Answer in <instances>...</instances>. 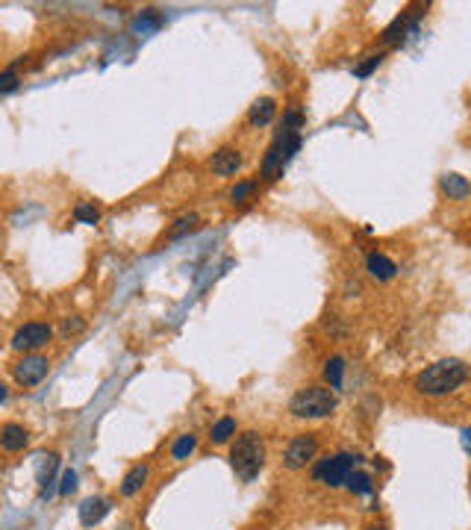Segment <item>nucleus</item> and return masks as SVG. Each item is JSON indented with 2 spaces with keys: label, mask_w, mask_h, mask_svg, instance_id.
<instances>
[{
  "label": "nucleus",
  "mask_w": 471,
  "mask_h": 530,
  "mask_svg": "<svg viewBox=\"0 0 471 530\" xmlns=\"http://www.w3.org/2000/svg\"><path fill=\"white\" fill-rule=\"evenodd\" d=\"M465 380H468V366L457 357H448V360H439V362H433V366H427L419 377H415V392L427 395V398H439V395H451Z\"/></svg>",
  "instance_id": "f257e3e1"
},
{
  "label": "nucleus",
  "mask_w": 471,
  "mask_h": 530,
  "mask_svg": "<svg viewBox=\"0 0 471 530\" xmlns=\"http://www.w3.org/2000/svg\"><path fill=\"white\" fill-rule=\"evenodd\" d=\"M230 466L239 474V480L245 483H250L262 471V466H265V442H262L257 430H245V433L236 436V442L230 445Z\"/></svg>",
  "instance_id": "f03ea898"
},
{
  "label": "nucleus",
  "mask_w": 471,
  "mask_h": 530,
  "mask_svg": "<svg viewBox=\"0 0 471 530\" xmlns=\"http://www.w3.org/2000/svg\"><path fill=\"white\" fill-rule=\"evenodd\" d=\"M339 406V398L333 389H324V386H306L298 395L292 398L289 410L298 418H327L333 415V410Z\"/></svg>",
  "instance_id": "7ed1b4c3"
},
{
  "label": "nucleus",
  "mask_w": 471,
  "mask_h": 530,
  "mask_svg": "<svg viewBox=\"0 0 471 530\" xmlns=\"http://www.w3.org/2000/svg\"><path fill=\"white\" fill-rule=\"evenodd\" d=\"M357 454H348V451H342V454H333V457H321L319 462H315V469H312V478L324 483V486H330V489H336V486H345L348 480V474L357 469Z\"/></svg>",
  "instance_id": "20e7f679"
},
{
  "label": "nucleus",
  "mask_w": 471,
  "mask_h": 530,
  "mask_svg": "<svg viewBox=\"0 0 471 530\" xmlns=\"http://www.w3.org/2000/svg\"><path fill=\"white\" fill-rule=\"evenodd\" d=\"M315 454H319V436L315 433H298L289 445H286V469L292 471H298V469H306V462L315 460Z\"/></svg>",
  "instance_id": "39448f33"
},
{
  "label": "nucleus",
  "mask_w": 471,
  "mask_h": 530,
  "mask_svg": "<svg viewBox=\"0 0 471 530\" xmlns=\"http://www.w3.org/2000/svg\"><path fill=\"white\" fill-rule=\"evenodd\" d=\"M48 371H50V362H48V357H41V353H24V360H18L15 369H12L15 380H18L21 386H36V383H41V380L48 377Z\"/></svg>",
  "instance_id": "423d86ee"
},
{
  "label": "nucleus",
  "mask_w": 471,
  "mask_h": 530,
  "mask_svg": "<svg viewBox=\"0 0 471 530\" xmlns=\"http://www.w3.org/2000/svg\"><path fill=\"white\" fill-rule=\"evenodd\" d=\"M50 336H53L50 324L30 322V324H24V327H21L18 333L12 336V348H15V351H27V353H32V351L45 348L48 342H50Z\"/></svg>",
  "instance_id": "0eeeda50"
},
{
  "label": "nucleus",
  "mask_w": 471,
  "mask_h": 530,
  "mask_svg": "<svg viewBox=\"0 0 471 530\" xmlns=\"http://www.w3.org/2000/svg\"><path fill=\"white\" fill-rule=\"evenodd\" d=\"M210 168H212V174H218V177H233L239 168H242V150H239V148H221V150H215L212 159H210Z\"/></svg>",
  "instance_id": "6e6552de"
},
{
  "label": "nucleus",
  "mask_w": 471,
  "mask_h": 530,
  "mask_svg": "<svg viewBox=\"0 0 471 530\" xmlns=\"http://www.w3.org/2000/svg\"><path fill=\"white\" fill-rule=\"evenodd\" d=\"M27 442H30V433H27L24 424L9 422V424L0 427V448L9 451V454H18V451H24Z\"/></svg>",
  "instance_id": "1a4fd4ad"
},
{
  "label": "nucleus",
  "mask_w": 471,
  "mask_h": 530,
  "mask_svg": "<svg viewBox=\"0 0 471 530\" xmlns=\"http://www.w3.org/2000/svg\"><path fill=\"white\" fill-rule=\"evenodd\" d=\"M365 268H368V274H371L374 280H392V277L398 274V265L392 262L386 253H380V251H371V253H368Z\"/></svg>",
  "instance_id": "9d476101"
},
{
  "label": "nucleus",
  "mask_w": 471,
  "mask_h": 530,
  "mask_svg": "<svg viewBox=\"0 0 471 530\" xmlns=\"http://www.w3.org/2000/svg\"><path fill=\"white\" fill-rule=\"evenodd\" d=\"M106 513H109V501L106 498H86L80 504V522H83V527L101 524L106 518Z\"/></svg>",
  "instance_id": "9b49d317"
},
{
  "label": "nucleus",
  "mask_w": 471,
  "mask_h": 530,
  "mask_svg": "<svg viewBox=\"0 0 471 530\" xmlns=\"http://www.w3.org/2000/svg\"><path fill=\"white\" fill-rule=\"evenodd\" d=\"M148 474H150L148 462H139V466H133L124 474V480H121V495L124 498H133L136 492H141V486L148 483Z\"/></svg>",
  "instance_id": "f8f14e48"
},
{
  "label": "nucleus",
  "mask_w": 471,
  "mask_h": 530,
  "mask_svg": "<svg viewBox=\"0 0 471 530\" xmlns=\"http://www.w3.org/2000/svg\"><path fill=\"white\" fill-rule=\"evenodd\" d=\"M439 186H442V192L451 197V201H465L468 192H471V186H468V180L463 174H442Z\"/></svg>",
  "instance_id": "ddd939ff"
},
{
  "label": "nucleus",
  "mask_w": 471,
  "mask_h": 530,
  "mask_svg": "<svg viewBox=\"0 0 471 530\" xmlns=\"http://www.w3.org/2000/svg\"><path fill=\"white\" fill-rule=\"evenodd\" d=\"M274 112H277V101H274V97H259V101L250 106L248 121H250L254 127H265L268 121L274 118Z\"/></svg>",
  "instance_id": "4468645a"
},
{
  "label": "nucleus",
  "mask_w": 471,
  "mask_h": 530,
  "mask_svg": "<svg viewBox=\"0 0 471 530\" xmlns=\"http://www.w3.org/2000/svg\"><path fill=\"white\" fill-rule=\"evenodd\" d=\"M345 486H348V489L354 492V495H371V492H374V478H371L368 471H357V469H354V471L348 474Z\"/></svg>",
  "instance_id": "2eb2a0df"
},
{
  "label": "nucleus",
  "mask_w": 471,
  "mask_h": 530,
  "mask_svg": "<svg viewBox=\"0 0 471 530\" xmlns=\"http://www.w3.org/2000/svg\"><path fill=\"white\" fill-rule=\"evenodd\" d=\"M412 27V15L410 12H401L395 21H392V24L386 27V30H383V41H386V44H392V41H401L403 39V32H407Z\"/></svg>",
  "instance_id": "dca6fc26"
},
{
  "label": "nucleus",
  "mask_w": 471,
  "mask_h": 530,
  "mask_svg": "<svg viewBox=\"0 0 471 530\" xmlns=\"http://www.w3.org/2000/svg\"><path fill=\"white\" fill-rule=\"evenodd\" d=\"M230 436H236V418H230V415L218 418V422L212 424V430H210V439L215 442V445H224V442H230Z\"/></svg>",
  "instance_id": "f3484780"
},
{
  "label": "nucleus",
  "mask_w": 471,
  "mask_h": 530,
  "mask_svg": "<svg viewBox=\"0 0 471 530\" xmlns=\"http://www.w3.org/2000/svg\"><path fill=\"white\" fill-rule=\"evenodd\" d=\"M345 377V360L342 357H330L327 360V369H324V380L330 383V389H339Z\"/></svg>",
  "instance_id": "a211bd4d"
},
{
  "label": "nucleus",
  "mask_w": 471,
  "mask_h": 530,
  "mask_svg": "<svg viewBox=\"0 0 471 530\" xmlns=\"http://www.w3.org/2000/svg\"><path fill=\"white\" fill-rule=\"evenodd\" d=\"M194 448H198V436H194V433H183L177 442H174L171 457H174V460H186V457L194 454Z\"/></svg>",
  "instance_id": "6ab92c4d"
},
{
  "label": "nucleus",
  "mask_w": 471,
  "mask_h": 530,
  "mask_svg": "<svg viewBox=\"0 0 471 530\" xmlns=\"http://www.w3.org/2000/svg\"><path fill=\"white\" fill-rule=\"evenodd\" d=\"M257 189H259V180H242V183H236L233 189H230V201H233V204H245V201H250V197L257 195Z\"/></svg>",
  "instance_id": "aec40b11"
},
{
  "label": "nucleus",
  "mask_w": 471,
  "mask_h": 530,
  "mask_svg": "<svg viewBox=\"0 0 471 530\" xmlns=\"http://www.w3.org/2000/svg\"><path fill=\"white\" fill-rule=\"evenodd\" d=\"M74 218L80 221V224H97V221H101V209H97L94 204H77L74 206Z\"/></svg>",
  "instance_id": "412c9836"
},
{
  "label": "nucleus",
  "mask_w": 471,
  "mask_h": 530,
  "mask_svg": "<svg viewBox=\"0 0 471 530\" xmlns=\"http://www.w3.org/2000/svg\"><path fill=\"white\" fill-rule=\"evenodd\" d=\"M45 462H41V469H39V483L48 489V483H53V471L59 469V457L57 454H50V457H41Z\"/></svg>",
  "instance_id": "4be33fe9"
},
{
  "label": "nucleus",
  "mask_w": 471,
  "mask_h": 530,
  "mask_svg": "<svg viewBox=\"0 0 471 530\" xmlns=\"http://www.w3.org/2000/svg\"><path fill=\"white\" fill-rule=\"evenodd\" d=\"M194 227H198V215H186L168 230V239H180L183 233H189V230H194Z\"/></svg>",
  "instance_id": "5701e85b"
},
{
  "label": "nucleus",
  "mask_w": 471,
  "mask_h": 530,
  "mask_svg": "<svg viewBox=\"0 0 471 530\" xmlns=\"http://www.w3.org/2000/svg\"><path fill=\"white\" fill-rule=\"evenodd\" d=\"M380 62H383V53H374V57H368L363 65H357V68H354V74H357V77H368L371 71L377 68Z\"/></svg>",
  "instance_id": "b1692460"
},
{
  "label": "nucleus",
  "mask_w": 471,
  "mask_h": 530,
  "mask_svg": "<svg viewBox=\"0 0 471 530\" xmlns=\"http://www.w3.org/2000/svg\"><path fill=\"white\" fill-rule=\"evenodd\" d=\"M159 24H162V18L150 9L148 15H139V18H136V24H133V27H136V30H148V27H159Z\"/></svg>",
  "instance_id": "393cba45"
},
{
  "label": "nucleus",
  "mask_w": 471,
  "mask_h": 530,
  "mask_svg": "<svg viewBox=\"0 0 471 530\" xmlns=\"http://www.w3.org/2000/svg\"><path fill=\"white\" fill-rule=\"evenodd\" d=\"M77 489V474L68 469V471H62V483H59V495H71Z\"/></svg>",
  "instance_id": "a878e982"
},
{
  "label": "nucleus",
  "mask_w": 471,
  "mask_h": 530,
  "mask_svg": "<svg viewBox=\"0 0 471 530\" xmlns=\"http://www.w3.org/2000/svg\"><path fill=\"white\" fill-rule=\"evenodd\" d=\"M15 86H18V74H15V71H3V74H0V95H3V92H12Z\"/></svg>",
  "instance_id": "bb28decb"
},
{
  "label": "nucleus",
  "mask_w": 471,
  "mask_h": 530,
  "mask_svg": "<svg viewBox=\"0 0 471 530\" xmlns=\"http://www.w3.org/2000/svg\"><path fill=\"white\" fill-rule=\"evenodd\" d=\"M80 330H83V322H80V318H74V322L68 318V322L62 324V333H65V336H71V333H80Z\"/></svg>",
  "instance_id": "cd10ccee"
},
{
  "label": "nucleus",
  "mask_w": 471,
  "mask_h": 530,
  "mask_svg": "<svg viewBox=\"0 0 471 530\" xmlns=\"http://www.w3.org/2000/svg\"><path fill=\"white\" fill-rule=\"evenodd\" d=\"M365 530H389V527H386V524H368Z\"/></svg>",
  "instance_id": "c85d7f7f"
},
{
  "label": "nucleus",
  "mask_w": 471,
  "mask_h": 530,
  "mask_svg": "<svg viewBox=\"0 0 471 530\" xmlns=\"http://www.w3.org/2000/svg\"><path fill=\"white\" fill-rule=\"evenodd\" d=\"M3 398H6V386L0 383V401H3Z\"/></svg>",
  "instance_id": "c756f323"
}]
</instances>
